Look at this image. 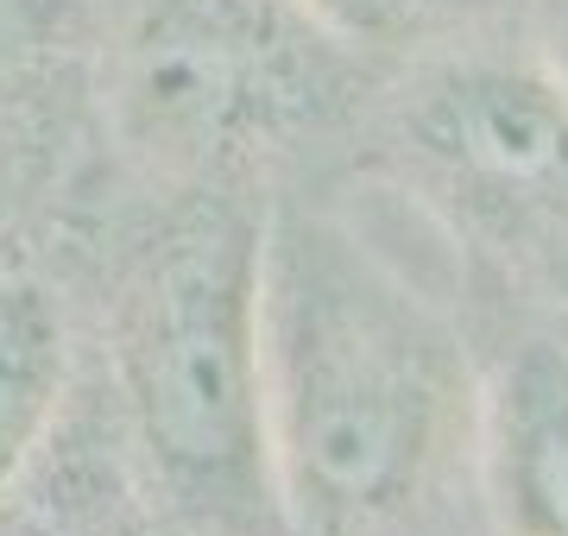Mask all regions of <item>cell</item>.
<instances>
[{"label":"cell","instance_id":"obj_5","mask_svg":"<svg viewBox=\"0 0 568 536\" xmlns=\"http://www.w3.org/2000/svg\"><path fill=\"white\" fill-rule=\"evenodd\" d=\"M474 480L499 536H568V316L518 322L487 348Z\"/></svg>","mask_w":568,"mask_h":536},{"label":"cell","instance_id":"obj_8","mask_svg":"<svg viewBox=\"0 0 568 536\" xmlns=\"http://www.w3.org/2000/svg\"><path fill=\"white\" fill-rule=\"evenodd\" d=\"M39 461L44 467L32 493L51 517V536H152L145 486L126 467V449L102 442L95 423H82V430L58 423Z\"/></svg>","mask_w":568,"mask_h":536},{"label":"cell","instance_id":"obj_4","mask_svg":"<svg viewBox=\"0 0 568 536\" xmlns=\"http://www.w3.org/2000/svg\"><path fill=\"white\" fill-rule=\"evenodd\" d=\"M366 165L455 247L568 310V83L530 44L467 32L361 102Z\"/></svg>","mask_w":568,"mask_h":536},{"label":"cell","instance_id":"obj_3","mask_svg":"<svg viewBox=\"0 0 568 536\" xmlns=\"http://www.w3.org/2000/svg\"><path fill=\"white\" fill-rule=\"evenodd\" d=\"M89 83L108 145L164 196L241 189L361 114L366 58L291 0H95Z\"/></svg>","mask_w":568,"mask_h":536},{"label":"cell","instance_id":"obj_10","mask_svg":"<svg viewBox=\"0 0 568 536\" xmlns=\"http://www.w3.org/2000/svg\"><path fill=\"white\" fill-rule=\"evenodd\" d=\"M525 20V44L568 83V0H518Z\"/></svg>","mask_w":568,"mask_h":536},{"label":"cell","instance_id":"obj_2","mask_svg":"<svg viewBox=\"0 0 568 536\" xmlns=\"http://www.w3.org/2000/svg\"><path fill=\"white\" fill-rule=\"evenodd\" d=\"M260 227L241 189H183L108 290V367L152 517L190 536H284L265 454Z\"/></svg>","mask_w":568,"mask_h":536},{"label":"cell","instance_id":"obj_11","mask_svg":"<svg viewBox=\"0 0 568 536\" xmlns=\"http://www.w3.org/2000/svg\"><path fill=\"white\" fill-rule=\"evenodd\" d=\"M0 536H51V517H44V505H39L32 486L0 498Z\"/></svg>","mask_w":568,"mask_h":536},{"label":"cell","instance_id":"obj_12","mask_svg":"<svg viewBox=\"0 0 568 536\" xmlns=\"http://www.w3.org/2000/svg\"><path fill=\"white\" fill-rule=\"evenodd\" d=\"M152 536H190V530H178V524H164V517H152Z\"/></svg>","mask_w":568,"mask_h":536},{"label":"cell","instance_id":"obj_1","mask_svg":"<svg viewBox=\"0 0 568 536\" xmlns=\"http://www.w3.org/2000/svg\"><path fill=\"white\" fill-rule=\"evenodd\" d=\"M265 454L284 536H436L474 480L480 367L398 266L310 203L260 227Z\"/></svg>","mask_w":568,"mask_h":536},{"label":"cell","instance_id":"obj_9","mask_svg":"<svg viewBox=\"0 0 568 536\" xmlns=\"http://www.w3.org/2000/svg\"><path fill=\"white\" fill-rule=\"evenodd\" d=\"M354 58H417L467 32H493L518 13V0H291Z\"/></svg>","mask_w":568,"mask_h":536},{"label":"cell","instance_id":"obj_6","mask_svg":"<svg viewBox=\"0 0 568 536\" xmlns=\"http://www.w3.org/2000/svg\"><path fill=\"white\" fill-rule=\"evenodd\" d=\"M70 404V316L58 285L0 259V498L20 493Z\"/></svg>","mask_w":568,"mask_h":536},{"label":"cell","instance_id":"obj_7","mask_svg":"<svg viewBox=\"0 0 568 536\" xmlns=\"http://www.w3.org/2000/svg\"><path fill=\"white\" fill-rule=\"evenodd\" d=\"M95 0H0V158L89 70Z\"/></svg>","mask_w":568,"mask_h":536}]
</instances>
